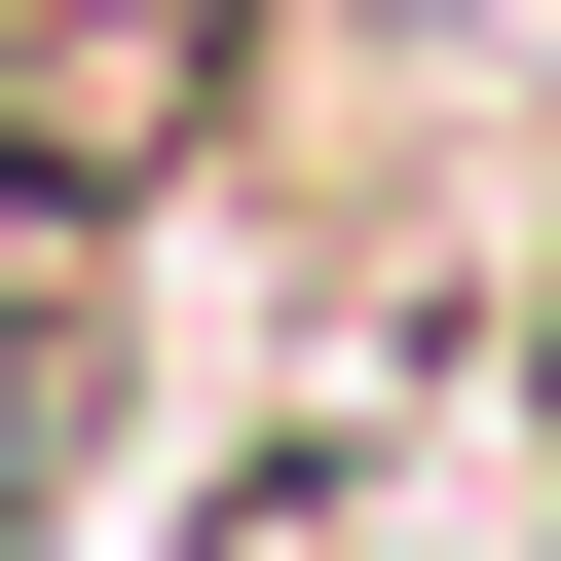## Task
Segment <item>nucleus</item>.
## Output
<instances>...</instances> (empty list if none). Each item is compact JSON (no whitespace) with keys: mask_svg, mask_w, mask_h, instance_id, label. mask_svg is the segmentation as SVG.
Listing matches in <instances>:
<instances>
[{"mask_svg":"<svg viewBox=\"0 0 561 561\" xmlns=\"http://www.w3.org/2000/svg\"><path fill=\"white\" fill-rule=\"evenodd\" d=\"M262 0H0V187H187Z\"/></svg>","mask_w":561,"mask_h":561,"instance_id":"f257e3e1","label":"nucleus"},{"mask_svg":"<svg viewBox=\"0 0 561 561\" xmlns=\"http://www.w3.org/2000/svg\"><path fill=\"white\" fill-rule=\"evenodd\" d=\"M76 412H113V187H0V524L76 486Z\"/></svg>","mask_w":561,"mask_h":561,"instance_id":"f03ea898","label":"nucleus"}]
</instances>
